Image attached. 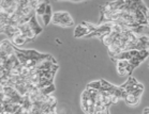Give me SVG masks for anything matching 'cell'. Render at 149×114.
<instances>
[{"instance_id": "6da1fadb", "label": "cell", "mask_w": 149, "mask_h": 114, "mask_svg": "<svg viewBox=\"0 0 149 114\" xmlns=\"http://www.w3.org/2000/svg\"><path fill=\"white\" fill-rule=\"evenodd\" d=\"M52 24L56 26H62V27H72L74 26V20L68 12L58 11V12H55L53 15Z\"/></svg>"}, {"instance_id": "7a4b0ae2", "label": "cell", "mask_w": 149, "mask_h": 114, "mask_svg": "<svg viewBox=\"0 0 149 114\" xmlns=\"http://www.w3.org/2000/svg\"><path fill=\"white\" fill-rule=\"evenodd\" d=\"M97 30V26L86 21H83L81 24L75 27L74 30V36L75 37H83V36H88L89 34L95 32Z\"/></svg>"}, {"instance_id": "3957f363", "label": "cell", "mask_w": 149, "mask_h": 114, "mask_svg": "<svg viewBox=\"0 0 149 114\" xmlns=\"http://www.w3.org/2000/svg\"><path fill=\"white\" fill-rule=\"evenodd\" d=\"M0 51H3L8 56H11V54H15V46L12 44V42H11L10 40H4V41H2V43H1Z\"/></svg>"}, {"instance_id": "277c9868", "label": "cell", "mask_w": 149, "mask_h": 114, "mask_svg": "<svg viewBox=\"0 0 149 114\" xmlns=\"http://www.w3.org/2000/svg\"><path fill=\"white\" fill-rule=\"evenodd\" d=\"M11 42H12V44H13L14 46H23L24 44L32 42V41L29 40V38H28L26 35H24V34H16V35L11 40Z\"/></svg>"}, {"instance_id": "5b68a950", "label": "cell", "mask_w": 149, "mask_h": 114, "mask_svg": "<svg viewBox=\"0 0 149 114\" xmlns=\"http://www.w3.org/2000/svg\"><path fill=\"white\" fill-rule=\"evenodd\" d=\"M53 12H52V5L49 4V2L47 3V7H46V10H45V13L42 17V20H43V25L45 27L48 26V25L52 23V19H53Z\"/></svg>"}, {"instance_id": "8992f818", "label": "cell", "mask_w": 149, "mask_h": 114, "mask_svg": "<svg viewBox=\"0 0 149 114\" xmlns=\"http://www.w3.org/2000/svg\"><path fill=\"white\" fill-rule=\"evenodd\" d=\"M123 100L125 101V104H130V106H135L139 102V98L134 96L133 94H129L125 92V95L123 96Z\"/></svg>"}, {"instance_id": "52a82bcc", "label": "cell", "mask_w": 149, "mask_h": 114, "mask_svg": "<svg viewBox=\"0 0 149 114\" xmlns=\"http://www.w3.org/2000/svg\"><path fill=\"white\" fill-rule=\"evenodd\" d=\"M47 1H40V3L38 5L37 10H36V15L37 17H43L45 13V10H46V7H47Z\"/></svg>"}, {"instance_id": "ba28073f", "label": "cell", "mask_w": 149, "mask_h": 114, "mask_svg": "<svg viewBox=\"0 0 149 114\" xmlns=\"http://www.w3.org/2000/svg\"><path fill=\"white\" fill-rule=\"evenodd\" d=\"M87 87H89V89H93V90H97V91H101V90H102L101 80L92 81V82H89V83L87 84Z\"/></svg>"}, {"instance_id": "9c48e42d", "label": "cell", "mask_w": 149, "mask_h": 114, "mask_svg": "<svg viewBox=\"0 0 149 114\" xmlns=\"http://www.w3.org/2000/svg\"><path fill=\"white\" fill-rule=\"evenodd\" d=\"M101 83H102V90L101 91L111 92V91L115 87V85H113V84H111L109 82H107L106 80H103V79H101Z\"/></svg>"}, {"instance_id": "30bf717a", "label": "cell", "mask_w": 149, "mask_h": 114, "mask_svg": "<svg viewBox=\"0 0 149 114\" xmlns=\"http://www.w3.org/2000/svg\"><path fill=\"white\" fill-rule=\"evenodd\" d=\"M148 56H149V51L147 50V49H144V50H139V54H137V58H139V60L142 61H144L146 59V58H148Z\"/></svg>"}, {"instance_id": "8fae6325", "label": "cell", "mask_w": 149, "mask_h": 114, "mask_svg": "<svg viewBox=\"0 0 149 114\" xmlns=\"http://www.w3.org/2000/svg\"><path fill=\"white\" fill-rule=\"evenodd\" d=\"M129 64H130V62H129V61H127V60L116 61V65H117V68H127Z\"/></svg>"}, {"instance_id": "7c38bea8", "label": "cell", "mask_w": 149, "mask_h": 114, "mask_svg": "<svg viewBox=\"0 0 149 114\" xmlns=\"http://www.w3.org/2000/svg\"><path fill=\"white\" fill-rule=\"evenodd\" d=\"M129 62H130V64H131V65H132V66L134 67V68H136V67L139 66V64L142 63V61L139 60V59L137 57H135V58H133V59H131V60H130Z\"/></svg>"}, {"instance_id": "4fadbf2b", "label": "cell", "mask_w": 149, "mask_h": 114, "mask_svg": "<svg viewBox=\"0 0 149 114\" xmlns=\"http://www.w3.org/2000/svg\"><path fill=\"white\" fill-rule=\"evenodd\" d=\"M117 71H118V74L122 77H125V76H128V73H127V69L125 68H117Z\"/></svg>"}, {"instance_id": "5bb4252c", "label": "cell", "mask_w": 149, "mask_h": 114, "mask_svg": "<svg viewBox=\"0 0 149 114\" xmlns=\"http://www.w3.org/2000/svg\"><path fill=\"white\" fill-rule=\"evenodd\" d=\"M142 114H149V108H145V109L143 110Z\"/></svg>"}, {"instance_id": "9a60e30c", "label": "cell", "mask_w": 149, "mask_h": 114, "mask_svg": "<svg viewBox=\"0 0 149 114\" xmlns=\"http://www.w3.org/2000/svg\"><path fill=\"white\" fill-rule=\"evenodd\" d=\"M147 20H148V25H149V11L148 13H147Z\"/></svg>"}, {"instance_id": "2e32d148", "label": "cell", "mask_w": 149, "mask_h": 114, "mask_svg": "<svg viewBox=\"0 0 149 114\" xmlns=\"http://www.w3.org/2000/svg\"><path fill=\"white\" fill-rule=\"evenodd\" d=\"M147 50L149 51V43H148V45H147Z\"/></svg>"}]
</instances>
